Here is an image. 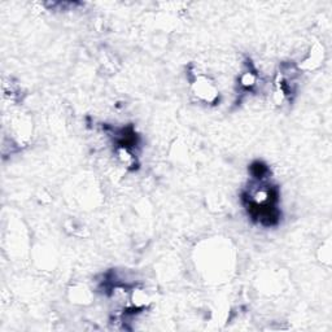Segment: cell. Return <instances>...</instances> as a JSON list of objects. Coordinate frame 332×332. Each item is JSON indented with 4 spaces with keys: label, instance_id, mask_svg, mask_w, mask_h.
Returning <instances> with one entry per match:
<instances>
[{
    "label": "cell",
    "instance_id": "6da1fadb",
    "mask_svg": "<svg viewBox=\"0 0 332 332\" xmlns=\"http://www.w3.org/2000/svg\"><path fill=\"white\" fill-rule=\"evenodd\" d=\"M191 90L192 94L205 104H216L220 99V91L216 83L204 74H196L192 80Z\"/></svg>",
    "mask_w": 332,
    "mask_h": 332
},
{
    "label": "cell",
    "instance_id": "7a4b0ae2",
    "mask_svg": "<svg viewBox=\"0 0 332 332\" xmlns=\"http://www.w3.org/2000/svg\"><path fill=\"white\" fill-rule=\"evenodd\" d=\"M322 60H323V48L320 47V44H316L313 51L310 52L309 58L304 61L302 68L304 69H308V70L314 69V68L318 66V65L322 62Z\"/></svg>",
    "mask_w": 332,
    "mask_h": 332
},
{
    "label": "cell",
    "instance_id": "3957f363",
    "mask_svg": "<svg viewBox=\"0 0 332 332\" xmlns=\"http://www.w3.org/2000/svg\"><path fill=\"white\" fill-rule=\"evenodd\" d=\"M257 83V76L253 72H246L240 77V84L246 90H250L256 86Z\"/></svg>",
    "mask_w": 332,
    "mask_h": 332
}]
</instances>
